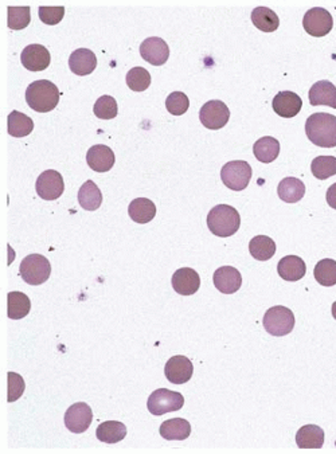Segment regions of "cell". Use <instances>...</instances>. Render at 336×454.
Returning <instances> with one entry per match:
<instances>
[{
	"label": "cell",
	"mask_w": 336,
	"mask_h": 454,
	"mask_svg": "<svg viewBox=\"0 0 336 454\" xmlns=\"http://www.w3.org/2000/svg\"><path fill=\"white\" fill-rule=\"evenodd\" d=\"M327 203L336 210V183H334L327 191Z\"/></svg>",
	"instance_id": "41"
},
{
	"label": "cell",
	"mask_w": 336,
	"mask_h": 454,
	"mask_svg": "<svg viewBox=\"0 0 336 454\" xmlns=\"http://www.w3.org/2000/svg\"><path fill=\"white\" fill-rule=\"evenodd\" d=\"M97 66V58L89 49H79L69 57V67L77 76H88L95 72Z\"/></svg>",
	"instance_id": "19"
},
{
	"label": "cell",
	"mask_w": 336,
	"mask_h": 454,
	"mask_svg": "<svg viewBox=\"0 0 336 454\" xmlns=\"http://www.w3.org/2000/svg\"><path fill=\"white\" fill-rule=\"evenodd\" d=\"M333 316L336 318V301L333 304Z\"/></svg>",
	"instance_id": "42"
},
{
	"label": "cell",
	"mask_w": 336,
	"mask_h": 454,
	"mask_svg": "<svg viewBox=\"0 0 336 454\" xmlns=\"http://www.w3.org/2000/svg\"><path fill=\"white\" fill-rule=\"evenodd\" d=\"M127 85L134 92H144L151 85V74L144 67H132L127 74Z\"/></svg>",
	"instance_id": "36"
},
{
	"label": "cell",
	"mask_w": 336,
	"mask_h": 454,
	"mask_svg": "<svg viewBox=\"0 0 336 454\" xmlns=\"http://www.w3.org/2000/svg\"><path fill=\"white\" fill-rule=\"evenodd\" d=\"M160 435L168 441H184L191 435V425L183 418L164 421L160 425Z\"/></svg>",
	"instance_id": "22"
},
{
	"label": "cell",
	"mask_w": 336,
	"mask_h": 454,
	"mask_svg": "<svg viewBox=\"0 0 336 454\" xmlns=\"http://www.w3.org/2000/svg\"><path fill=\"white\" fill-rule=\"evenodd\" d=\"M214 285L223 295H233L239 291L242 285V277L233 266H221L214 272L213 276Z\"/></svg>",
	"instance_id": "15"
},
{
	"label": "cell",
	"mask_w": 336,
	"mask_h": 454,
	"mask_svg": "<svg viewBox=\"0 0 336 454\" xmlns=\"http://www.w3.org/2000/svg\"><path fill=\"white\" fill-rule=\"evenodd\" d=\"M37 194L45 200H56L63 194L65 183L58 171L47 170L37 179Z\"/></svg>",
	"instance_id": "11"
},
{
	"label": "cell",
	"mask_w": 336,
	"mask_h": 454,
	"mask_svg": "<svg viewBox=\"0 0 336 454\" xmlns=\"http://www.w3.org/2000/svg\"><path fill=\"white\" fill-rule=\"evenodd\" d=\"M184 405V396L177 393L170 391L167 389H158L150 395L147 407L150 413L154 415H163L173 412H178Z\"/></svg>",
	"instance_id": "7"
},
{
	"label": "cell",
	"mask_w": 336,
	"mask_h": 454,
	"mask_svg": "<svg viewBox=\"0 0 336 454\" xmlns=\"http://www.w3.org/2000/svg\"><path fill=\"white\" fill-rule=\"evenodd\" d=\"M239 213L229 204H218L210 210L207 216V227L217 237L234 236L239 229Z\"/></svg>",
	"instance_id": "3"
},
{
	"label": "cell",
	"mask_w": 336,
	"mask_h": 454,
	"mask_svg": "<svg viewBox=\"0 0 336 454\" xmlns=\"http://www.w3.org/2000/svg\"><path fill=\"white\" fill-rule=\"evenodd\" d=\"M86 163L96 172H108L115 164V152L104 144L93 145L86 154Z\"/></svg>",
	"instance_id": "17"
},
{
	"label": "cell",
	"mask_w": 336,
	"mask_h": 454,
	"mask_svg": "<svg viewBox=\"0 0 336 454\" xmlns=\"http://www.w3.org/2000/svg\"><path fill=\"white\" fill-rule=\"evenodd\" d=\"M315 279L323 286L336 285V261L335 259H321L319 261L314 269Z\"/></svg>",
	"instance_id": "33"
},
{
	"label": "cell",
	"mask_w": 336,
	"mask_h": 454,
	"mask_svg": "<svg viewBox=\"0 0 336 454\" xmlns=\"http://www.w3.org/2000/svg\"><path fill=\"white\" fill-rule=\"evenodd\" d=\"M277 194L287 203H296L305 195V184L297 178L282 179L277 187Z\"/></svg>",
	"instance_id": "25"
},
{
	"label": "cell",
	"mask_w": 336,
	"mask_h": 454,
	"mask_svg": "<svg viewBox=\"0 0 336 454\" xmlns=\"http://www.w3.org/2000/svg\"><path fill=\"white\" fill-rule=\"evenodd\" d=\"M79 203L86 211H95L101 206L102 194L95 181L88 180L81 186L79 190Z\"/></svg>",
	"instance_id": "26"
},
{
	"label": "cell",
	"mask_w": 336,
	"mask_h": 454,
	"mask_svg": "<svg viewBox=\"0 0 336 454\" xmlns=\"http://www.w3.org/2000/svg\"><path fill=\"white\" fill-rule=\"evenodd\" d=\"M7 379H8V386H7V400L15 402L18 400L20 396L24 393L26 384H24V379L17 374V373H8L7 374Z\"/></svg>",
	"instance_id": "39"
},
{
	"label": "cell",
	"mask_w": 336,
	"mask_h": 454,
	"mask_svg": "<svg viewBox=\"0 0 336 454\" xmlns=\"http://www.w3.org/2000/svg\"><path fill=\"white\" fill-rule=\"evenodd\" d=\"M303 26L307 34L312 37H326L327 34L331 33L334 27V19L333 15L321 7H315L311 8L305 13L304 19H303Z\"/></svg>",
	"instance_id": "9"
},
{
	"label": "cell",
	"mask_w": 336,
	"mask_h": 454,
	"mask_svg": "<svg viewBox=\"0 0 336 454\" xmlns=\"http://www.w3.org/2000/svg\"><path fill=\"white\" fill-rule=\"evenodd\" d=\"M277 272H278V276L281 277L284 281L295 282L305 276L307 266L304 264V259H301L297 256H287L278 261Z\"/></svg>",
	"instance_id": "21"
},
{
	"label": "cell",
	"mask_w": 336,
	"mask_h": 454,
	"mask_svg": "<svg viewBox=\"0 0 336 454\" xmlns=\"http://www.w3.org/2000/svg\"><path fill=\"white\" fill-rule=\"evenodd\" d=\"M230 119V111L227 105L219 99H211L206 102L200 112H199V120L207 129L218 131L223 128Z\"/></svg>",
	"instance_id": "8"
},
{
	"label": "cell",
	"mask_w": 336,
	"mask_h": 454,
	"mask_svg": "<svg viewBox=\"0 0 336 454\" xmlns=\"http://www.w3.org/2000/svg\"><path fill=\"white\" fill-rule=\"evenodd\" d=\"M26 101L35 112H51L60 102V90L51 81L40 79L29 85L26 90Z\"/></svg>",
	"instance_id": "1"
},
{
	"label": "cell",
	"mask_w": 336,
	"mask_h": 454,
	"mask_svg": "<svg viewBox=\"0 0 336 454\" xmlns=\"http://www.w3.org/2000/svg\"><path fill=\"white\" fill-rule=\"evenodd\" d=\"M262 324L268 334L272 336H285L294 331L295 316L289 308L277 305L266 311Z\"/></svg>",
	"instance_id": "4"
},
{
	"label": "cell",
	"mask_w": 336,
	"mask_h": 454,
	"mask_svg": "<svg viewBox=\"0 0 336 454\" xmlns=\"http://www.w3.org/2000/svg\"><path fill=\"white\" fill-rule=\"evenodd\" d=\"M166 108L174 116L184 115L190 108V99L183 92H174L166 99Z\"/></svg>",
	"instance_id": "38"
},
{
	"label": "cell",
	"mask_w": 336,
	"mask_h": 454,
	"mask_svg": "<svg viewBox=\"0 0 336 454\" xmlns=\"http://www.w3.org/2000/svg\"><path fill=\"white\" fill-rule=\"evenodd\" d=\"M19 273L29 285H42L51 275V265L42 254H30L20 262Z\"/></svg>",
	"instance_id": "5"
},
{
	"label": "cell",
	"mask_w": 336,
	"mask_h": 454,
	"mask_svg": "<svg viewBox=\"0 0 336 454\" xmlns=\"http://www.w3.org/2000/svg\"><path fill=\"white\" fill-rule=\"evenodd\" d=\"M272 106L278 116L291 119L295 117L301 111L303 99H300L298 95L291 90H284L275 96V99L272 101Z\"/></svg>",
	"instance_id": "16"
},
{
	"label": "cell",
	"mask_w": 336,
	"mask_h": 454,
	"mask_svg": "<svg viewBox=\"0 0 336 454\" xmlns=\"http://www.w3.org/2000/svg\"><path fill=\"white\" fill-rule=\"evenodd\" d=\"M296 442L300 449H320L324 444V432L317 425H305L298 429Z\"/></svg>",
	"instance_id": "23"
},
{
	"label": "cell",
	"mask_w": 336,
	"mask_h": 454,
	"mask_svg": "<svg viewBox=\"0 0 336 454\" xmlns=\"http://www.w3.org/2000/svg\"><path fill=\"white\" fill-rule=\"evenodd\" d=\"M249 252L255 259L268 261L276 254V243L272 238L266 236H257L252 238L249 243Z\"/></svg>",
	"instance_id": "32"
},
{
	"label": "cell",
	"mask_w": 336,
	"mask_h": 454,
	"mask_svg": "<svg viewBox=\"0 0 336 454\" xmlns=\"http://www.w3.org/2000/svg\"><path fill=\"white\" fill-rule=\"evenodd\" d=\"M40 19L46 23V24H50V26H54V24H58L61 20L63 19L65 17V7L63 6H57V7H46V6H40Z\"/></svg>",
	"instance_id": "40"
},
{
	"label": "cell",
	"mask_w": 336,
	"mask_h": 454,
	"mask_svg": "<svg viewBox=\"0 0 336 454\" xmlns=\"http://www.w3.org/2000/svg\"><path fill=\"white\" fill-rule=\"evenodd\" d=\"M310 104L312 106L317 105H327L336 109V86L327 81H319L312 85L310 89Z\"/></svg>",
	"instance_id": "20"
},
{
	"label": "cell",
	"mask_w": 336,
	"mask_h": 454,
	"mask_svg": "<svg viewBox=\"0 0 336 454\" xmlns=\"http://www.w3.org/2000/svg\"><path fill=\"white\" fill-rule=\"evenodd\" d=\"M255 156L261 163H272L280 155V143L272 136H264L255 143Z\"/></svg>",
	"instance_id": "30"
},
{
	"label": "cell",
	"mask_w": 336,
	"mask_h": 454,
	"mask_svg": "<svg viewBox=\"0 0 336 454\" xmlns=\"http://www.w3.org/2000/svg\"><path fill=\"white\" fill-rule=\"evenodd\" d=\"M31 309V301L22 292H10L7 295V315L13 320H20L27 316Z\"/></svg>",
	"instance_id": "27"
},
{
	"label": "cell",
	"mask_w": 336,
	"mask_h": 454,
	"mask_svg": "<svg viewBox=\"0 0 336 454\" xmlns=\"http://www.w3.org/2000/svg\"><path fill=\"white\" fill-rule=\"evenodd\" d=\"M140 56L152 66H161L170 57V47L166 40L159 37H150L140 44Z\"/></svg>",
	"instance_id": "12"
},
{
	"label": "cell",
	"mask_w": 336,
	"mask_h": 454,
	"mask_svg": "<svg viewBox=\"0 0 336 454\" xmlns=\"http://www.w3.org/2000/svg\"><path fill=\"white\" fill-rule=\"evenodd\" d=\"M7 129L14 138H24L34 131V121L24 113L14 111L7 117Z\"/></svg>",
	"instance_id": "28"
},
{
	"label": "cell",
	"mask_w": 336,
	"mask_h": 454,
	"mask_svg": "<svg viewBox=\"0 0 336 454\" xmlns=\"http://www.w3.org/2000/svg\"><path fill=\"white\" fill-rule=\"evenodd\" d=\"M221 179L226 187L233 191H242L249 186L252 179L250 164L243 160L226 163L221 170Z\"/></svg>",
	"instance_id": "6"
},
{
	"label": "cell",
	"mask_w": 336,
	"mask_h": 454,
	"mask_svg": "<svg viewBox=\"0 0 336 454\" xmlns=\"http://www.w3.org/2000/svg\"><path fill=\"white\" fill-rule=\"evenodd\" d=\"M305 133L310 141L321 148L336 147V116L330 113L311 115L305 122Z\"/></svg>",
	"instance_id": "2"
},
{
	"label": "cell",
	"mask_w": 336,
	"mask_h": 454,
	"mask_svg": "<svg viewBox=\"0 0 336 454\" xmlns=\"http://www.w3.org/2000/svg\"><path fill=\"white\" fill-rule=\"evenodd\" d=\"M128 214L136 223H148L157 216V206L151 199L138 197L131 202L128 207Z\"/></svg>",
	"instance_id": "24"
},
{
	"label": "cell",
	"mask_w": 336,
	"mask_h": 454,
	"mask_svg": "<svg viewBox=\"0 0 336 454\" xmlns=\"http://www.w3.org/2000/svg\"><path fill=\"white\" fill-rule=\"evenodd\" d=\"M194 373V366L189 357L183 355L173 356L164 367V374L168 382L174 384H183L189 382Z\"/></svg>",
	"instance_id": "13"
},
{
	"label": "cell",
	"mask_w": 336,
	"mask_h": 454,
	"mask_svg": "<svg viewBox=\"0 0 336 454\" xmlns=\"http://www.w3.org/2000/svg\"><path fill=\"white\" fill-rule=\"evenodd\" d=\"M93 421V412L85 402L72 405L65 413V426L69 432L81 435L89 429Z\"/></svg>",
	"instance_id": "10"
},
{
	"label": "cell",
	"mask_w": 336,
	"mask_h": 454,
	"mask_svg": "<svg viewBox=\"0 0 336 454\" xmlns=\"http://www.w3.org/2000/svg\"><path fill=\"white\" fill-rule=\"evenodd\" d=\"M96 435L99 442L105 444H116L125 438L127 435V428L124 423L119 421H106L99 425Z\"/></svg>",
	"instance_id": "29"
},
{
	"label": "cell",
	"mask_w": 336,
	"mask_h": 454,
	"mask_svg": "<svg viewBox=\"0 0 336 454\" xmlns=\"http://www.w3.org/2000/svg\"><path fill=\"white\" fill-rule=\"evenodd\" d=\"M252 22L258 30L264 33H273L280 26L276 13L268 7H257L252 13Z\"/></svg>",
	"instance_id": "31"
},
{
	"label": "cell",
	"mask_w": 336,
	"mask_h": 454,
	"mask_svg": "<svg viewBox=\"0 0 336 454\" xmlns=\"http://www.w3.org/2000/svg\"><path fill=\"white\" fill-rule=\"evenodd\" d=\"M200 277L191 268L178 269L173 276V288L182 296H191L198 292Z\"/></svg>",
	"instance_id": "18"
},
{
	"label": "cell",
	"mask_w": 336,
	"mask_h": 454,
	"mask_svg": "<svg viewBox=\"0 0 336 454\" xmlns=\"http://www.w3.org/2000/svg\"><path fill=\"white\" fill-rule=\"evenodd\" d=\"M96 117L99 120L115 119L118 116V102L112 96H101L93 108Z\"/></svg>",
	"instance_id": "37"
},
{
	"label": "cell",
	"mask_w": 336,
	"mask_h": 454,
	"mask_svg": "<svg viewBox=\"0 0 336 454\" xmlns=\"http://www.w3.org/2000/svg\"><path fill=\"white\" fill-rule=\"evenodd\" d=\"M22 65L30 72H42L50 65V53L42 44H29L20 54Z\"/></svg>",
	"instance_id": "14"
},
{
	"label": "cell",
	"mask_w": 336,
	"mask_h": 454,
	"mask_svg": "<svg viewBox=\"0 0 336 454\" xmlns=\"http://www.w3.org/2000/svg\"><path fill=\"white\" fill-rule=\"evenodd\" d=\"M311 171L314 177L320 180L334 177L336 175L335 156H317L311 163Z\"/></svg>",
	"instance_id": "34"
},
{
	"label": "cell",
	"mask_w": 336,
	"mask_h": 454,
	"mask_svg": "<svg viewBox=\"0 0 336 454\" xmlns=\"http://www.w3.org/2000/svg\"><path fill=\"white\" fill-rule=\"evenodd\" d=\"M8 17H7V24L11 30H23L29 26L31 20V13L29 6L23 7H13L10 6L7 8Z\"/></svg>",
	"instance_id": "35"
}]
</instances>
